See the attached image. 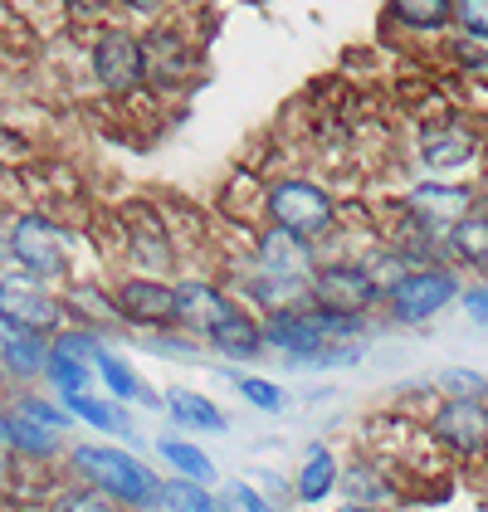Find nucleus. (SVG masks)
Returning a JSON list of instances; mask_svg holds the SVG:
<instances>
[{"label":"nucleus","instance_id":"obj_29","mask_svg":"<svg viewBox=\"0 0 488 512\" xmlns=\"http://www.w3.org/2000/svg\"><path fill=\"white\" fill-rule=\"evenodd\" d=\"M10 410H20L25 420H35V425H44V430H69L74 425V415L64 410V400L49 391H10V400H5Z\"/></svg>","mask_w":488,"mask_h":512},{"label":"nucleus","instance_id":"obj_5","mask_svg":"<svg viewBox=\"0 0 488 512\" xmlns=\"http://www.w3.org/2000/svg\"><path fill=\"white\" fill-rule=\"evenodd\" d=\"M0 317L20 332L54 337L59 327H69V303L59 288H49L40 278L20 274V269H0Z\"/></svg>","mask_w":488,"mask_h":512},{"label":"nucleus","instance_id":"obj_15","mask_svg":"<svg viewBox=\"0 0 488 512\" xmlns=\"http://www.w3.org/2000/svg\"><path fill=\"white\" fill-rule=\"evenodd\" d=\"M0 444H5V454H10L15 464H54V459L69 454V449H64V434L25 420V415L10 410V405H0Z\"/></svg>","mask_w":488,"mask_h":512},{"label":"nucleus","instance_id":"obj_37","mask_svg":"<svg viewBox=\"0 0 488 512\" xmlns=\"http://www.w3.org/2000/svg\"><path fill=\"white\" fill-rule=\"evenodd\" d=\"M459 303H464V313L474 317V322H488V283H479V288H459Z\"/></svg>","mask_w":488,"mask_h":512},{"label":"nucleus","instance_id":"obj_32","mask_svg":"<svg viewBox=\"0 0 488 512\" xmlns=\"http://www.w3.org/2000/svg\"><path fill=\"white\" fill-rule=\"evenodd\" d=\"M44 512H127V508H118L113 498H103V493H93L83 483H64L59 493H49Z\"/></svg>","mask_w":488,"mask_h":512},{"label":"nucleus","instance_id":"obj_18","mask_svg":"<svg viewBox=\"0 0 488 512\" xmlns=\"http://www.w3.org/2000/svg\"><path fill=\"white\" fill-rule=\"evenodd\" d=\"M205 347L220 356V361H259V356L269 352L264 347V327H259V317L249 313H235L230 322H220L210 337H205Z\"/></svg>","mask_w":488,"mask_h":512},{"label":"nucleus","instance_id":"obj_24","mask_svg":"<svg viewBox=\"0 0 488 512\" xmlns=\"http://www.w3.org/2000/svg\"><path fill=\"white\" fill-rule=\"evenodd\" d=\"M152 449H157V459L166 464V473H171V478H181V483H201V488H210V483H215V464H210V454H205L201 444L176 439V434H162Z\"/></svg>","mask_w":488,"mask_h":512},{"label":"nucleus","instance_id":"obj_38","mask_svg":"<svg viewBox=\"0 0 488 512\" xmlns=\"http://www.w3.org/2000/svg\"><path fill=\"white\" fill-rule=\"evenodd\" d=\"M113 5H122L127 15H137V20H157L171 0H113Z\"/></svg>","mask_w":488,"mask_h":512},{"label":"nucleus","instance_id":"obj_10","mask_svg":"<svg viewBox=\"0 0 488 512\" xmlns=\"http://www.w3.org/2000/svg\"><path fill=\"white\" fill-rule=\"evenodd\" d=\"M249 254H254V269L274 278H313L318 269V244L293 230H279V225H259L254 239H249Z\"/></svg>","mask_w":488,"mask_h":512},{"label":"nucleus","instance_id":"obj_19","mask_svg":"<svg viewBox=\"0 0 488 512\" xmlns=\"http://www.w3.org/2000/svg\"><path fill=\"white\" fill-rule=\"evenodd\" d=\"M162 405H166V415H171V425H181V430H196V434H225L230 430L225 410L201 391L171 386V391H162Z\"/></svg>","mask_w":488,"mask_h":512},{"label":"nucleus","instance_id":"obj_7","mask_svg":"<svg viewBox=\"0 0 488 512\" xmlns=\"http://www.w3.org/2000/svg\"><path fill=\"white\" fill-rule=\"evenodd\" d=\"M454 298H459V278H454V269H410L406 278H396V283L386 288L381 303H386L391 322L420 327V322H430L435 313H445Z\"/></svg>","mask_w":488,"mask_h":512},{"label":"nucleus","instance_id":"obj_27","mask_svg":"<svg viewBox=\"0 0 488 512\" xmlns=\"http://www.w3.org/2000/svg\"><path fill=\"white\" fill-rule=\"evenodd\" d=\"M449 254L459 259V264H469V269H479V274H488V215L484 210H469L459 225H449Z\"/></svg>","mask_w":488,"mask_h":512},{"label":"nucleus","instance_id":"obj_31","mask_svg":"<svg viewBox=\"0 0 488 512\" xmlns=\"http://www.w3.org/2000/svg\"><path fill=\"white\" fill-rule=\"evenodd\" d=\"M162 512H225V503H220V493H210L201 483L166 478V508Z\"/></svg>","mask_w":488,"mask_h":512},{"label":"nucleus","instance_id":"obj_3","mask_svg":"<svg viewBox=\"0 0 488 512\" xmlns=\"http://www.w3.org/2000/svg\"><path fill=\"white\" fill-rule=\"evenodd\" d=\"M264 220L318 244L337 230V200L313 176H279L264 191Z\"/></svg>","mask_w":488,"mask_h":512},{"label":"nucleus","instance_id":"obj_4","mask_svg":"<svg viewBox=\"0 0 488 512\" xmlns=\"http://www.w3.org/2000/svg\"><path fill=\"white\" fill-rule=\"evenodd\" d=\"M88 64H93V79H98V88H103L108 98H132V93H142V88H147V54H142V35H137V30H127V25H118V20L98 25Z\"/></svg>","mask_w":488,"mask_h":512},{"label":"nucleus","instance_id":"obj_9","mask_svg":"<svg viewBox=\"0 0 488 512\" xmlns=\"http://www.w3.org/2000/svg\"><path fill=\"white\" fill-rule=\"evenodd\" d=\"M235 313H244V308L225 283H215V278H176V327L181 332L210 337L220 322H230Z\"/></svg>","mask_w":488,"mask_h":512},{"label":"nucleus","instance_id":"obj_17","mask_svg":"<svg viewBox=\"0 0 488 512\" xmlns=\"http://www.w3.org/2000/svg\"><path fill=\"white\" fill-rule=\"evenodd\" d=\"M93 376L103 381V391H108V400H118V405H162V395L152 391L137 371H132V361L127 356H118L113 347H103V352L93 356Z\"/></svg>","mask_w":488,"mask_h":512},{"label":"nucleus","instance_id":"obj_36","mask_svg":"<svg viewBox=\"0 0 488 512\" xmlns=\"http://www.w3.org/2000/svg\"><path fill=\"white\" fill-rule=\"evenodd\" d=\"M454 20H459L464 40L488 49V0H454Z\"/></svg>","mask_w":488,"mask_h":512},{"label":"nucleus","instance_id":"obj_12","mask_svg":"<svg viewBox=\"0 0 488 512\" xmlns=\"http://www.w3.org/2000/svg\"><path fill=\"white\" fill-rule=\"evenodd\" d=\"M259 327H264V347L279 352L288 366H313V356L332 347L323 332H318V322H313V313H308V303H303V308H284V313L259 317Z\"/></svg>","mask_w":488,"mask_h":512},{"label":"nucleus","instance_id":"obj_22","mask_svg":"<svg viewBox=\"0 0 488 512\" xmlns=\"http://www.w3.org/2000/svg\"><path fill=\"white\" fill-rule=\"evenodd\" d=\"M337 493H342V498H352L357 508H386V503H396V483L381 473L376 459H357V464H347V469L337 473Z\"/></svg>","mask_w":488,"mask_h":512},{"label":"nucleus","instance_id":"obj_28","mask_svg":"<svg viewBox=\"0 0 488 512\" xmlns=\"http://www.w3.org/2000/svg\"><path fill=\"white\" fill-rule=\"evenodd\" d=\"M40 381H49V395H59V400L88 395L93 386H98V376H93V366H88V361H74V356H59V352H49Z\"/></svg>","mask_w":488,"mask_h":512},{"label":"nucleus","instance_id":"obj_11","mask_svg":"<svg viewBox=\"0 0 488 512\" xmlns=\"http://www.w3.org/2000/svg\"><path fill=\"white\" fill-rule=\"evenodd\" d=\"M430 434L459 459H479L488 454V405L484 400H440V410L430 415Z\"/></svg>","mask_w":488,"mask_h":512},{"label":"nucleus","instance_id":"obj_6","mask_svg":"<svg viewBox=\"0 0 488 512\" xmlns=\"http://www.w3.org/2000/svg\"><path fill=\"white\" fill-rule=\"evenodd\" d=\"M308 303L327 308V313L371 317V308L381 303V288L366 274L362 259H332V264H318L308 278Z\"/></svg>","mask_w":488,"mask_h":512},{"label":"nucleus","instance_id":"obj_40","mask_svg":"<svg viewBox=\"0 0 488 512\" xmlns=\"http://www.w3.org/2000/svg\"><path fill=\"white\" fill-rule=\"evenodd\" d=\"M459 59H464L474 74H488V49H469V44H464V49H459Z\"/></svg>","mask_w":488,"mask_h":512},{"label":"nucleus","instance_id":"obj_41","mask_svg":"<svg viewBox=\"0 0 488 512\" xmlns=\"http://www.w3.org/2000/svg\"><path fill=\"white\" fill-rule=\"evenodd\" d=\"M10 391H15V386H10V381H5V371H0V405L10 400Z\"/></svg>","mask_w":488,"mask_h":512},{"label":"nucleus","instance_id":"obj_16","mask_svg":"<svg viewBox=\"0 0 488 512\" xmlns=\"http://www.w3.org/2000/svg\"><path fill=\"white\" fill-rule=\"evenodd\" d=\"M337 454L327 449L323 439L318 444H308L303 449V459H298V473H293V503H303V508H323L327 498L337 493Z\"/></svg>","mask_w":488,"mask_h":512},{"label":"nucleus","instance_id":"obj_42","mask_svg":"<svg viewBox=\"0 0 488 512\" xmlns=\"http://www.w3.org/2000/svg\"><path fill=\"white\" fill-rule=\"evenodd\" d=\"M332 512H381V508H357V503H342V508H332Z\"/></svg>","mask_w":488,"mask_h":512},{"label":"nucleus","instance_id":"obj_20","mask_svg":"<svg viewBox=\"0 0 488 512\" xmlns=\"http://www.w3.org/2000/svg\"><path fill=\"white\" fill-rule=\"evenodd\" d=\"M235 298H240V308L254 303L259 313L269 317V313H284V308H303V303H308V283H303V278H274V274H259V269H254V274L240 283Z\"/></svg>","mask_w":488,"mask_h":512},{"label":"nucleus","instance_id":"obj_35","mask_svg":"<svg viewBox=\"0 0 488 512\" xmlns=\"http://www.w3.org/2000/svg\"><path fill=\"white\" fill-rule=\"evenodd\" d=\"M235 391H240L244 405H254V410H264V415H279L288 405V391L279 381H264V376H235Z\"/></svg>","mask_w":488,"mask_h":512},{"label":"nucleus","instance_id":"obj_39","mask_svg":"<svg viewBox=\"0 0 488 512\" xmlns=\"http://www.w3.org/2000/svg\"><path fill=\"white\" fill-rule=\"evenodd\" d=\"M64 10L79 15V20H98V15L108 10V0H64Z\"/></svg>","mask_w":488,"mask_h":512},{"label":"nucleus","instance_id":"obj_2","mask_svg":"<svg viewBox=\"0 0 488 512\" xmlns=\"http://www.w3.org/2000/svg\"><path fill=\"white\" fill-rule=\"evenodd\" d=\"M5 244H10V269L40 278L49 288H69L74 283V259H69V239L64 230L40 215V210H15L0 220Z\"/></svg>","mask_w":488,"mask_h":512},{"label":"nucleus","instance_id":"obj_23","mask_svg":"<svg viewBox=\"0 0 488 512\" xmlns=\"http://www.w3.org/2000/svg\"><path fill=\"white\" fill-rule=\"evenodd\" d=\"M474 157H479V137L464 132V127H435V132L420 137V161L430 171H459Z\"/></svg>","mask_w":488,"mask_h":512},{"label":"nucleus","instance_id":"obj_26","mask_svg":"<svg viewBox=\"0 0 488 512\" xmlns=\"http://www.w3.org/2000/svg\"><path fill=\"white\" fill-rule=\"evenodd\" d=\"M386 15L410 35H440L454 20V0H386Z\"/></svg>","mask_w":488,"mask_h":512},{"label":"nucleus","instance_id":"obj_1","mask_svg":"<svg viewBox=\"0 0 488 512\" xmlns=\"http://www.w3.org/2000/svg\"><path fill=\"white\" fill-rule=\"evenodd\" d=\"M69 483H83L103 498H113L127 512H162L166 508V478L137 449H122L113 439H88L64 454Z\"/></svg>","mask_w":488,"mask_h":512},{"label":"nucleus","instance_id":"obj_8","mask_svg":"<svg viewBox=\"0 0 488 512\" xmlns=\"http://www.w3.org/2000/svg\"><path fill=\"white\" fill-rule=\"evenodd\" d=\"M113 308H118L122 327L171 332L176 327V283L157 274H122L113 283Z\"/></svg>","mask_w":488,"mask_h":512},{"label":"nucleus","instance_id":"obj_25","mask_svg":"<svg viewBox=\"0 0 488 512\" xmlns=\"http://www.w3.org/2000/svg\"><path fill=\"white\" fill-rule=\"evenodd\" d=\"M64 303H69V317H79V327H93V332L122 327L118 308H113V288H98V283H69V288H64Z\"/></svg>","mask_w":488,"mask_h":512},{"label":"nucleus","instance_id":"obj_30","mask_svg":"<svg viewBox=\"0 0 488 512\" xmlns=\"http://www.w3.org/2000/svg\"><path fill=\"white\" fill-rule=\"evenodd\" d=\"M108 347V337L103 332H93V327H59L54 337H49V352H59V356H74V361H88L93 366V356Z\"/></svg>","mask_w":488,"mask_h":512},{"label":"nucleus","instance_id":"obj_13","mask_svg":"<svg viewBox=\"0 0 488 512\" xmlns=\"http://www.w3.org/2000/svg\"><path fill=\"white\" fill-rule=\"evenodd\" d=\"M474 210V191L469 186H445V181H420L406 191V215L410 225H420L425 235H449V225H459Z\"/></svg>","mask_w":488,"mask_h":512},{"label":"nucleus","instance_id":"obj_14","mask_svg":"<svg viewBox=\"0 0 488 512\" xmlns=\"http://www.w3.org/2000/svg\"><path fill=\"white\" fill-rule=\"evenodd\" d=\"M142 54H147V83H157V88H181V83L196 79V69H201L191 40L176 25L147 30L142 35Z\"/></svg>","mask_w":488,"mask_h":512},{"label":"nucleus","instance_id":"obj_33","mask_svg":"<svg viewBox=\"0 0 488 512\" xmlns=\"http://www.w3.org/2000/svg\"><path fill=\"white\" fill-rule=\"evenodd\" d=\"M435 386L445 400H488V376L474 371V366H445L435 376Z\"/></svg>","mask_w":488,"mask_h":512},{"label":"nucleus","instance_id":"obj_21","mask_svg":"<svg viewBox=\"0 0 488 512\" xmlns=\"http://www.w3.org/2000/svg\"><path fill=\"white\" fill-rule=\"evenodd\" d=\"M64 410H69V415H74V420H83V425H93V430L98 434H108V439H113V444H132V449H137V444H142V439H137V430H132V420H127V410H122L118 400H108V395H74V400H64Z\"/></svg>","mask_w":488,"mask_h":512},{"label":"nucleus","instance_id":"obj_34","mask_svg":"<svg viewBox=\"0 0 488 512\" xmlns=\"http://www.w3.org/2000/svg\"><path fill=\"white\" fill-rule=\"evenodd\" d=\"M220 503H225V512H284L254 478H230L220 488Z\"/></svg>","mask_w":488,"mask_h":512}]
</instances>
